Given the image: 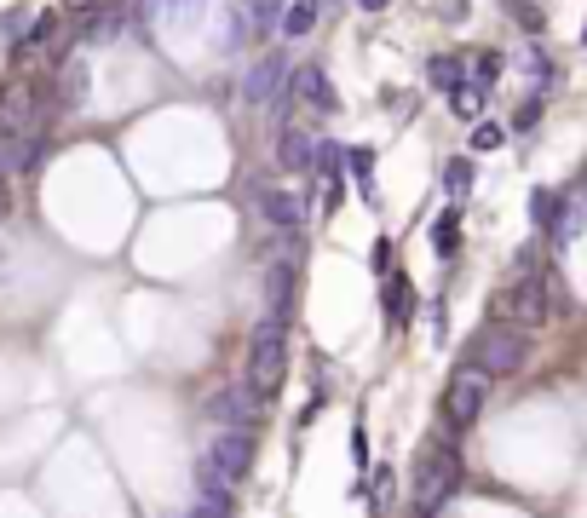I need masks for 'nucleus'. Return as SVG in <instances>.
<instances>
[{"label": "nucleus", "instance_id": "nucleus-32", "mask_svg": "<svg viewBox=\"0 0 587 518\" xmlns=\"http://www.w3.org/2000/svg\"><path fill=\"white\" fill-rule=\"evenodd\" d=\"M357 12H386V6H392V0H352Z\"/></svg>", "mask_w": 587, "mask_h": 518}, {"label": "nucleus", "instance_id": "nucleus-24", "mask_svg": "<svg viewBox=\"0 0 587 518\" xmlns=\"http://www.w3.org/2000/svg\"><path fill=\"white\" fill-rule=\"evenodd\" d=\"M282 6H288V0H248V12H254L259 29H277L282 24Z\"/></svg>", "mask_w": 587, "mask_h": 518}, {"label": "nucleus", "instance_id": "nucleus-17", "mask_svg": "<svg viewBox=\"0 0 587 518\" xmlns=\"http://www.w3.org/2000/svg\"><path fill=\"white\" fill-rule=\"evenodd\" d=\"M472 185H478V167H472L467 156H455V162L444 167V190L461 202V196H472Z\"/></svg>", "mask_w": 587, "mask_h": 518}, {"label": "nucleus", "instance_id": "nucleus-26", "mask_svg": "<svg viewBox=\"0 0 587 518\" xmlns=\"http://www.w3.org/2000/svg\"><path fill=\"white\" fill-rule=\"evenodd\" d=\"M190 518H231V490H225V495H202Z\"/></svg>", "mask_w": 587, "mask_h": 518}, {"label": "nucleus", "instance_id": "nucleus-23", "mask_svg": "<svg viewBox=\"0 0 587 518\" xmlns=\"http://www.w3.org/2000/svg\"><path fill=\"white\" fill-rule=\"evenodd\" d=\"M501 144H507V127H501V121H478V127H472V150H501Z\"/></svg>", "mask_w": 587, "mask_h": 518}, {"label": "nucleus", "instance_id": "nucleus-21", "mask_svg": "<svg viewBox=\"0 0 587 518\" xmlns=\"http://www.w3.org/2000/svg\"><path fill=\"white\" fill-rule=\"evenodd\" d=\"M409 311H415V294H409L403 277H392V283H386V317H392V323H409Z\"/></svg>", "mask_w": 587, "mask_h": 518}, {"label": "nucleus", "instance_id": "nucleus-1", "mask_svg": "<svg viewBox=\"0 0 587 518\" xmlns=\"http://www.w3.org/2000/svg\"><path fill=\"white\" fill-rule=\"evenodd\" d=\"M254 432H242V426H225L208 449H202V461H196V484L202 495H225L231 484H242L248 472H254Z\"/></svg>", "mask_w": 587, "mask_h": 518}, {"label": "nucleus", "instance_id": "nucleus-20", "mask_svg": "<svg viewBox=\"0 0 587 518\" xmlns=\"http://www.w3.org/2000/svg\"><path fill=\"white\" fill-rule=\"evenodd\" d=\"M484 98H490V87H478V81H467L461 93H449V110H455V116H467V121H478V110H484Z\"/></svg>", "mask_w": 587, "mask_h": 518}, {"label": "nucleus", "instance_id": "nucleus-18", "mask_svg": "<svg viewBox=\"0 0 587 518\" xmlns=\"http://www.w3.org/2000/svg\"><path fill=\"white\" fill-rule=\"evenodd\" d=\"M582 225H587V208H582V202H564L559 219H553L547 231H553V242H576V236H582Z\"/></svg>", "mask_w": 587, "mask_h": 518}, {"label": "nucleus", "instance_id": "nucleus-11", "mask_svg": "<svg viewBox=\"0 0 587 518\" xmlns=\"http://www.w3.org/2000/svg\"><path fill=\"white\" fill-rule=\"evenodd\" d=\"M259 219H265L271 231L294 236V231H306V202H300L294 190H259Z\"/></svg>", "mask_w": 587, "mask_h": 518}, {"label": "nucleus", "instance_id": "nucleus-7", "mask_svg": "<svg viewBox=\"0 0 587 518\" xmlns=\"http://www.w3.org/2000/svg\"><path fill=\"white\" fill-rule=\"evenodd\" d=\"M288 58L282 52H271V58H259L254 70H248V81H242V98L248 104H259V110H282L288 104Z\"/></svg>", "mask_w": 587, "mask_h": 518}, {"label": "nucleus", "instance_id": "nucleus-13", "mask_svg": "<svg viewBox=\"0 0 587 518\" xmlns=\"http://www.w3.org/2000/svg\"><path fill=\"white\" fill-rule=\"evenodd\" d=\"M317 12H323V6H317V0H288V6H282V35H288V41H306L311 29H317Z\"/></svg>", "mask_w": 587, "mask_h": 518}, {"label": "nucleus", "instance_id": "nucleus-16", "mask_svg": "<svg viewBox=\"0 0 587 518\" xmlns=\"http://www.w3.org/2000/svg\"><path fill=\"white\" fill-rule=\"evenodd\" d=\"M346 173H352V185L363 190V196H375V150H369V144L346 150Z\"/></svg>", "mask_w": 587, "mask_h": 518}, {"label": "nucleus", "instance_id": "nucleus-30", "mask_svg": "<svg viewBox=\"0 0 587 518\" xmlns=\"http://www.w3.org/2000/svg\"><path fill=\"white\" fill-rule=\"evenodd\" d=\"M495 75H501V58H495V52H484V58L472 64V81H478V87H490Z\"/></svg>", "mask_w": 587, "mask_h": 518}, {"label": "nucleus", "instance_id": "nucleus-29", "mask_svg": "<svg viewBox=\"0 0 587 518\" xmlns=\"http://www.w3.org/2000/svg\"><path fill=\"white\" fill-rule=\"evenodd\" d=\"M352 467H357V472L375 467V461H369V432H363V426H352Z\"/></svg>", "mask_w": 587, "mask_h": 518}, {"label": "nucleus", "instance_id": "nucleus-25", "mask_svg": "<svg viewBox=\"0 0 587 518\" xmlns=\"http://www.w3.org/2000/svg\"><path fill=\"white\" fill-rule=\"evenodd\" d=\"M369 507H375V513H386V507H392V472H386V467H375V484H369Z\"/></svg>", "mask_w": 587, "mask_h": 518}, {"label": "nucleus", "instance_id": "nucleus-27", "mask_svg": "<svg viewBox=\"0 0 587 518\" xmlns=\"http://www.w3.org/2000/svg\"><path fill=\"white\" fill-rule=\"evenodd\" d=\"M12 173H18V139H12V133H0V185H6Z\"/></svg>", "mask_w": 587, "mask_h": 518}, {"label": "nucleus", "instance_id": "nucleus-12", "mask_svg": "<svg viewBox=\"0 0 587 518\" xmlns=\"http://www.w3.org/2000/svg\"><path fill=\"white\" fill-rule=\"evenodd\" d=\"M277 162L288 167V173H311V167H317V133H306V127H282L277 133Z\"/></svg>", "mask_w": 587, "mask_h": 518}, {"label": "nucleus", "instance_id": "nucleus-3", "mask_svg": "<svg viewBox=\"0 0 587 518\" xmlns=\"http://www.w3.org/2000/svg\"><path fill=\"white\" fill-rule=\"evenodd\" d=\"M455 484H461V455L449 444H426L421 461H415V513L438 518L444 501L455 495Z\"/></svg>", "mask_w": 587, "mask_h": 518}, {"label": "nucleus", "instance_id": "nucleus-34", "mask_svg": "<svg viewBox=\"0 0 587 518\" xmlns=\"http://www.w3.org/2000/svg\"><path fill=\"white\" fill-rule=\"evenodd\" d=\"M582 47H587V24H582Z\"/></svg>", "mask_w": 587, "mask_h": 518}, {"label": "nucleus", "instance_id": "nucleus-15", "mask_svg": "<svg viewBox=\"0 0 587 518\" xmlns=\"http://www.w3.org/2000/svg\"><path fill=\"white\" fill-rule=\"evenodd\" d=\"M426 75H432V87H438V93H461V87H467V70H461L449 52H438V58L426 64Z\"/></svg>", "mask_w": 587, "mask_h": 518}, {"label": "nucleus", "instance_id": "nucleus-14", "mask_svg": "<svg viewBox=\"0 0 587 518\" xmlns=\"http://www.w3.org/2000/svg\"><path fill=\"white\" fill-rule=\"evenodd\" d=\"M87 87H93L87 64H81V58H75V64H64V75H58V110H75V104L87 98Z\"/></svg>", "mask_w": 587, "mask_h": 518}, {"label": "nucleus", "instance_id": "nucleus-28", "mask_svg": "<svg viewBox=\"0 0 587 518\" xmlns=\"http://www.w3.org/2000/svg\"><path fill=\"white\" fill-rule=\"evenodd\" d=\"M507 12H513L518 24L530 29V35H536V29H541V24H547V18H541V12H536V6H530V0H507Z\"/></svg>", "mask_w": 587, "mask_h": 518}, {"label": "nucleus", "instance_id": "nucleus-19", "mask_svg": "<svg viewBox=\"0 0 587 518\" xmlns=\"http://www.w3.org/2000/svg\"><path fill=\"white\" fill-rule=\"evenodd\" d=\"M432 248H438V254H455V248H461V213L449 208V213H438V225H432Z\"/></svg>", "mask_w": 587, "mask_h": 518}, {"label": "nucleus", "instance_id": "nucleus-4", "mask_svg": "<svg viewBox=\"0 0 587 518\" xmlns=\"http://www.w3.org/2000/svg\"><path fill=\"white\" fill-rule=\"evenodd\" d=\"M524 357H530L524 334L507 329V323H495V329L478 334V346H472V369H484L490 380H501V375H518V369H524Z\"/></svg>", "mask_w": 587, "mask_h": 518}, {"label": "nucleus", "instance_id": "nucleus-2", "mask_svg": "<svg viewBox=\"0 0 587 518\" xmlns=\"http://www.w3.org/2000/svg\"><path fill=\"white\" fill-rule=\"evenodd\" d=\"M282 369H288V317H265L254 334H248V375L242 386H254L259 398L282 386Z\"/></svg>", "mask_w": 587, "mask_h": 518}, {"label": "nucleus", "instance_id": "nucleus-10", "mask_svg": "<svg viewBox=\"0 0 587 518\" xmlns=\"http://www.w3.org/2000/svg\"><path fill=\"white\" fill-rule=\"evenodd\" d=\"M288 93L300 98L306 110H317V116H340V93H334V81L323 64H306V70L288 75Z\"/></svg>", "mask_w": 587, "mask_h": 518}, {"label": "nucleus", "instance_id": "nucleus-8", "mask_svg": "<svg viewBox=\"0 0 587 518\" xmlns=\"http://www.w3.org/2000/svg\"><path fill=\"white\" fill-rule=\"evenodd\" d=\"M202 415H208L219 432H225V426H242V432H254V421H259V392H254V386H219Z\"/></svg>", "mask_w": 587, "mask_h": 518}, {"label": "nucleus", "instance_id": "nucleus-33", "mask_svg": "<svg viewBox=\"0 0 587 518\" xmlns=\"http://www.w3.org/2000/svg\"><path fill=\"white\" fill-rule=\"evenodd\" d=\"M0 219H6V185H0Z\"/></svg>", "mask_w": 587, "mask_h": 518}, {"label": "nucleus", "instance_id": "nucleus-9", "mask_svg": "<svg viewBox=\"0 0 587 518\" xmlns=\"http://www.w3.org/2000/svg\"><path fill=\"white\" fill-rule=\"evenodd\" d=\"M0 133H12V139H35V133H41V93H29V87H6V93H0Z\"/></svg>", "mask_w": 587, "mask_h": 518}, {"label": "nucleus", "instance_id": "nucleus-5", "mask_svg": "<svg viewBox=\"0 0 587 518\" xmlns=\"http://www.w3.org/2000/svg\"><path fill=\"white\" fill-rule=\"evenodd\" d=\"M484 398H490V375L484 369H455V380H449V392H444V421L461 432V426H472L478 415H484Z\"/></svg>", "mask_w": 587, "mask_h": 518}, {"label": "nucleus", "instance_id": "nucleus-31", "mask_svg": "<svg viewBox=\"0 0 587 518\" xmlns=\"http://www.w3.org/2000/svg\"><path fill=\"white\" fill-rule=\"evenodd\" d=\"M541 116V98H530V104H518V127H536Z\"/></svg>", "mask_w": 587, "mask_h": 518}, {"label": "nucleus", "instance_id": "nucleus-6", "mask_svg": "<svg viewBox=\"0 0 587 518\" xmlns=\"http://www.w3.org/2000/svg\"><path fill=\"white\" fill-rule=\"evenodd\" d=\"M501 317L518 323V329H547V317H553V300H547V283L541 277H518L507 294H501Z\"/></svg>", "mask_w": 587, "mask_h": 518}, {"label": "nucleus", "instance_id": "nucleus-22", "mask_svg": "<svg viewBox=\"0 0 587 518\" xmlns=\"http://www.w3.org/2000/svg\"><path fill=\"white\" fill-rule=\"evenodd\" d=\"M559 196H553V190H536V196H530V219H536V231H547V225H553V219H559Z\"/></svg>", "mask_w": 587, "mask_h": 518}]
</instances>
